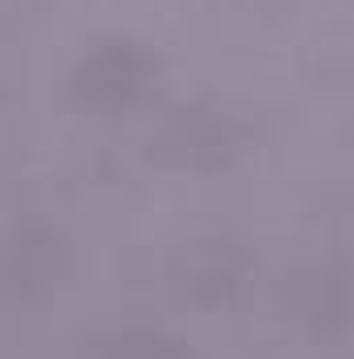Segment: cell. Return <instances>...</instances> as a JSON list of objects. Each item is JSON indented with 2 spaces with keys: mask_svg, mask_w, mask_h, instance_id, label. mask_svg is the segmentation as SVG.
Instances as JSON below:
<instances>
[{
  "mask_svg": "<svg viewBox=\"0 0 354 359\" xmlns=\"http://www.w3.org/2000/svg\"><path fill=\"white\" fill-rule=\"evenodd\" d=\"M242 251H234L229 243H200V247H192L187 251V288L192 292H213V297H225L238 280H242Z\"/></svg>",
  "mask_w": 354,
  "mask_h": 359,
  "instance_id": "obj_3",
  "label": "cell"
},
{
  "mask_svg": "<svg viewBox=\"0 0 354 359\" xmlns=\"http://www.w3.org/2000/svg\"><path fill=\"white\" fill-rule=\"evenodd\" d=\"M104 359H183V347L159 330H121L104 343Z\"/></svg>",
  "mask_w": 354,
  "mask_h": 359,
  "instance_id": "obj_4",
  "label": "cell"
},
{
  "mask_svg": "<svg viewBox=\"0 0 354 359\" xmlns=\"http://www.w3.org/2000/svg\"><path fill=\"white\" fill-rule=\"evenodd\" d=\"M167 142L183 151L187 163H217L229 151L242 147V130L229 113L217 109H179V117L167 130Z\"/></svg>",
  "mask_w": 354,
  "mask_h": 359,
  "instance_id": "obj_2",
  "label": "cell"
},
{
  "mask_svg": "<svg viewBox=\"0 0 354 359\" xmlns=\"http://www.w3.org/2000/svg\"><path fill=\"white\" fill-rule=\"evenodd\" d=\"M155 67L159 63H155V55L142 42L108 38V42H96L80 59L76 88L84 92L92 104H129L155 80Z\"/></svg>",
  "mask_w": 354,
  "mask_h": 359,
  "instance_id": "obj_1",
  "label": "cell"
}]
</instances>
